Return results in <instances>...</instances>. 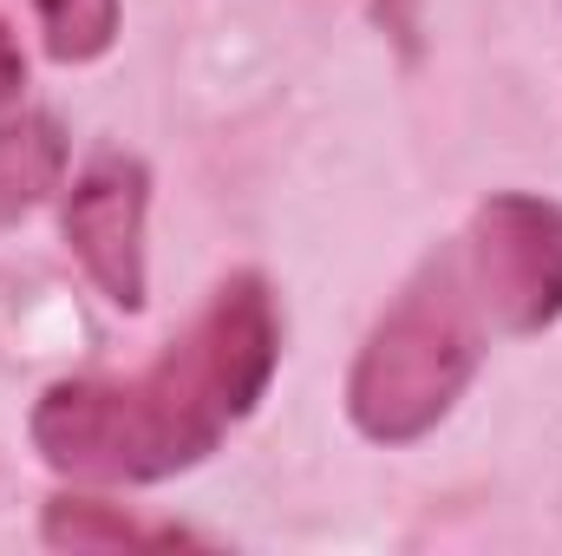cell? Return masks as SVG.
Returning <instances> with one entry per match:
<instances>
[{
    "instance_id": "7",
    "label": "cell",
    "mask_w": 562,
    "mask_h": 556,
    "mask_svg": "<svg viewBox=\"0 0 562 556\" xmlns=\"http://www.w3.org/2000/svg\"><path fill=\"white\" fill-rule=\"evenodd\" d=\"M33 13L59 66H92L119 40V0H33Z\"/></svg>"
},
{
    "instance_id": "6",
    "label": "cell",
    "mask_w": 562,
    "mask_h": 556,
    "mask_svg": "<svg viewBox=\"0 0 562 556\" xmlns=\"http://www.w3.org/2000/svg\"><path fill=\"white\" fill-rule=\"evenodd\" d=\"M40 537L53 551H170V544H196L177 524H144V518L105 504V498H72V491L46 504Z\"/></svg>"
},
{
    "instance_id": "8",
    "label": "cell",
    "mask_w": 562,
    "mask_h": 556,
    "mask_svg": "<svg viewBox=\"0 0 562 556\" xmlns=\"http://www.w3.org/2000/svg\"><path fill=\"white\" fill-rule=\"evenodd\" d=\"M20 86H26V53H20L13 26L0 20V105H7V99H20Z\"/></svg>"
},
{
    "instance_id": "2",
    "label": "cell",
    "mask_w": 562,
    "mask_h": 556,
    "mask_svg": "<svg viewBox=\"0 0 562 556\" xmlns=\"http://www.w3.org/2000/svg\"><path fill=\"white\" fill-rule=\"evenodd\" d=\"M484 308L471 294L464 256L438 249L406 294L380 314L367 334L353 374H347V419L373 445H413L458 407L484 360Z\"/></svg>"
},
{
    "instance_id": "5",
    "label": "cell",
    "mask_w": 562,
    "mask_h": 556,
    "mask_svg": "<svg viewBox=\"0 0 562 556\" xmlns=\"http://www.w3.org/2000/svg\"><path fill=\"white\" fill-rule=\"evenodd\" d=\"M66 177V132L46 112L0 119V230L33 216Z\"/></svg>"
},
{
    "instance_id": "4",
    "label": "cell",
    "mask_w": 562,
    "mask_h": 556,
    "mask_svg": "<svg viewBox=\"0 0 562 556\" xmlns=\"http://www.w3.org/2000/svg\"><path fill=\"white\" fill-rule=\"evenodd\" d=\"M144 210H150V170L125 151L92 157L72 177L66 210H59L66 249L79 256L92 288L125 314L144 308V281H150L144 276Z\"/></svg>"
},
{
    "instance_id": "3",
    "label": "cell",
    "mask_w": 562,
    "mask_h": 556,
    "mask_svg": "<svg viewBox=\"0 0 562 556\" xmlns=\"http://www.w3.org/2000/svg\"><path fill=\"white\" fill-rule=\"evenodd\" d=\"M464 276L497 334H543L562 321V210L524 190L477 203L464 243Z\"/></svg>"
},
{
    "instance_id": "1",
    "label": "cell",
    "mask_w": 562,
    "mask_h": 556,
    "mask_svg": "<svg viewBox=\"0 0 562 556\" xmlns=\"http://www.w3.org/2000/svg\"><path fill=\"white\" fill-rule=\"evenodd\" d=\"M281 367V314L262 276H229L210 308L132 380H59L33 407V452L86 485H157L203 465L256 413Z\"/></svg>"
}]
</instances>
